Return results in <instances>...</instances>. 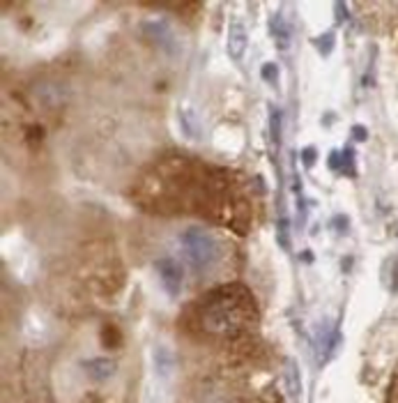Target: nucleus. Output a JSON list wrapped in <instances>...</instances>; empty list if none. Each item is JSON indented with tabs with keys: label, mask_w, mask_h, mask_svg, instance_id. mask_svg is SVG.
<instances>
[{
	"label": "nucleus",
	"mask_w": 398,
	"mask_h": 403,
	"mask_svg": "<svg viewBox=\"0 0 398 403\" xmlns=\"http://www.w3.org/2000/svg\"><path fill=\"white\" fill-rule=\"evenodd\" d=\"M256 320V304L244 288L212 291L198 307V323L212 336H239Z\"/></svg>",
	"instance_id": "1"
},
{
	"label": "nucleus",
	"mask_w": 398,
	"mask_h": 403,
	"mask_svg": "<svg viewBox=\"0 0 398 403\" xmlns=\"http://www.w3.org/2000/svg\"><path fill=\"white\" fill-rule=\"evenodd\" d=\"M180 244L182 249H185L189 263H192L196 270L212 265L214 258H217V240H214L207 230L198 226L187 228L180 237Z\"/></svg>",
	"instance_id": "2"
},
{
	"label": "nucleus",
	"mask_w": 398,
	"mask_h": 403,
	"mask_svg": "<svg viewBox=\"0 0 398 403\" xmlns=\"http://www.w3.org/2000/svg\"><path fill=\"white\" fill-rule=\"evenodd\" d=\"M157 270H159V279L168 295H178L182 288V270L173 258H164L157 263Z\"/></svg>",
	"instance_id": "3"
},
{
	"label": "nucleus",
	"mask_w": 398,
	"mask_h": 403,
	"mask_svg": "<svg viewBox=\"0 0 398 403\" xmlns=\"http://www.w3.org/2000/svg\"><path fill=\"white\" fill-rule=\"evenodd\" d=\"M246 51V28L239 21H233L228 26V55L233 60H239Z\"/></svg>",
	"instance_id": "4"
},
{
	"label": "nucleus",
	"mask_w": 398,
	"mask_h": 403,
	"mask_svg": "<svg viewBox=\"0 0 398 403\" xmlns=\"http://www.w3.org/2000/svg\"><path fill=\"white\" fill-rule=\"evenodd\" d=\"M88 371L93 374L97 381H102V378L113 374V364L106 359H93V362H88Z\"/></svg>",
	"instance_id": "5"
},
{
	"label": "nucleus",
	"mask_w": 398,
	"mask_h": 403,
	"mask_svg": "<svg viewBox=\"0 0 398 403\" xmlns=\"http://www.w3.org/2000/svg\"><path fill=\"white\" fill-rule=\"evenodd\" d=\"M288 374H290V383H293V385H290V388H293V392L297 394V392H300V376H297L295 364H290V366H288Z\"/></svg>",
	"instance_id": "6"
}]
</instances>
